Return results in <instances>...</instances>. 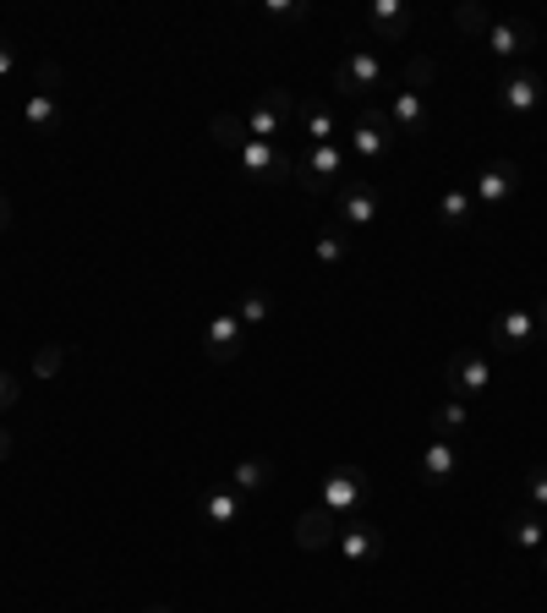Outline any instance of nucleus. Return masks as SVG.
Listing matches in <instances>:
<instances>
[{
    "label": "nucleus",
    "instance_id": "nucleus-24",
    "mask_svg": "<svg viewBox=\"0 0 547 613\" xmlns=\"http://www.w3.org/2000/svg\"><path fill=\"white\" fill-rule=\"evenodd\" d=\"M208 138H214V149H242L247 143V116H236V110H219L214 121H208Z\"/></svg>",
    "mask_w": 547,
    "mask_h": 613
},
{
    "label": "nucleus",
    "instance_id": "nucleus-2",
    "mask_svg": "<svg viewBox=\"0 0 547 613\" xmlns=\"http://www.w3.org/2000/svg\"><path fill=\"white\" fill-rule=\"evenodd\" d=\"M345 170V149L340 143H312V153L296 164V181L312 192V197H329V192H340V175Z\"/></svg>",
    "mask_w": 547,
    "mask_h": 613
},
{
    "label": "nucleus",
    "instance_id": "nucleus-40",
    "mask_svg": "<svg viewBox=\"0 0 547 613\" xmlns=\"http://www.w3.org/2000/svg\"><path fill=\"white\" fill-rule=\"evenodd\" d=\"M543 570H547V548H543Z\"/></svg>",
    "mask_w": 547,
    "mask_h": 613
},
{
    "label": "nucleus",
    "instance_id": "nucleus-38",
    "mask_svg": "<svg viewBox=\"0 0 547 613\" xmlns=\"http://www.w3.org/2000/svg\"><path fill=\"white\" fill-rule=\"evenodd\" d=\"M6 225H11V197L0 192V230H6Z\"/></svg>",
    "mask_w": 547,
    "mask_h": 613
},
{
    "label": "nucleus",
    "instance_id": "nucleus-30",
    "mask_svg": "<svg viewBox=\"0 0 547 613\" xmlns=\"http://www.w3.org/2000/svg\"><path fill=\"white\" fill-rule=\"evenodd\" d=\"M66 367V345H39L33 351V378H55Z\"/></svg>",
    "mask_w": 547,
    "mask_h": 613
},
{
    "label": "nucleus",
    "instance_id": "nucleus-3",
    "mask_svg": "<svg viewBox=\"0 0 547 613\" xmlns=\"http://www.w3.org/2000/svg\"><path fill=\"white\" fill-rule=\"evenodd\" d=\"M367 493H373V482H367L362 465H334L329 482H323V509H334L340 520H351V509H362Z\"/></svg>",
    "mask_w": 547,
    "mask_h": 613
},
{
    "label": "nucleus",
    "instance_id": "nucleus-10",
    "mask_svg": "<svg viewBox=\"0 0 547 613\" xmlns=\"http://www.w3.org/2000/svg\"><path fill=\"white\" fill-rule=\"evenodd\" d=\"M340 526H345V520H340L334 509H323V504H318V509H301V515H296V548H301V553H329V548L340 542Z\"/></svg>",
    "mask_w": 547,
    "mask_h": 613
},
{
    "label": "nucleus",
    "instance_id": "nucleus-4",
    "mask_svg": "<svg viewBox=\"0 0 547 613\" xmlns=\"http://www.w3.org/2000/svg\"><path fill=\"white\" fill-rule=\"evenodd\" d=\"M515 192H521V164H515V159H493V164H482L476 181H471V197H476L482 208H504Z\"/></svg>",
    "mask_w": 547,
    "mask_h": 613
},
{
    "label": "nucleus",
    "instance_id": "nucleus-16",
    "mask_svg": "<svg viewBox=\"0 0 547 613\" xmlns=\"http://www.w3.org/2000/svg\"><path fill=\"white\" fill-rule=\"evenodd\" d=\"M389 121H395V132H406V138H421V132L432 127V105H427L421 94L400 88V94H395V105H389Z\"/></svg>",
    "mask_w": 547,
    "mask_h": 613
},
{
    "label": "nucleus",
    "instance_id": "nucleus-29",
    "mask_svg": "<svg viewBox=\"0 0 547 613\" xmlns=\"http://www.w3.org/2000/svg\"><path fill=\"white\" fill-rule=\"evenodd\" d=\"M269 312H274L269 291H247V297H242V306H236V318H242V329H258V323H264Z\"/></svg>",
    "mask_w": 547,
    "mask_h": 613
},
{
    "label": "nucleus",
    "instance_id": "nucleus-7",
    "mask_svg": "<svg viewBox=\"0 0 547 613\" xmlns=\"http://www.w3.org/2000/svg\"><path fill=\"white\" fill-rule=\"evenodd\" d=\"M493 389V362L482 351H460L449 362V400H476Z\"/></svg>",
    "mask_w": 547,
    "mask_h": 613
},
{
    "label": "nucleus",
    "instance_id": "nucleus-28",
    "mask_svg": "<svg viewBox=\"0 0 547 613\" xmlns=\"http://www.w3.org/2000/svg\"><path fill=\"white\" fill-rule=\"evenodd\" d=\"M432 72H438V61L432 55H410L406 72H400V88H410V94H421L427 83H432Z\"/></svg>",
    "mask_w": 547,
    "mask_h": 613
},
{
    "label": "nucleus",
    "instance_id": "nucleus-22",
    "mask_svg": "<svg viewBox=\"0 0 547 613\" xmlns=\"http://www.w3.org/2000/svg\"><path fill=\"white\" fill-rule=\"evenodd\" d=\"M274 482V460H264V455H253V460H242L236 471H230V487L247 498V493H264Z\"/></svg>",
    "mask_w": 547,
    "mask_h": 613
},
{
    "label": "nucleus",
    "instance_id": "nucleus-13",
    "mask_svg": "<svg viewBox=\"0 0 547 613\" xmlns=\"http://www.w3.org/2000/svg\"><path fill=\"white\" fill-rule=\"evenodd\" d=\"M498 61H510V55H521V50H532L537 44V33H532V22L526 17H493V28H487V39H482Z\"/></svg>",
    "mask_w": 547,
    "mask_h": 613
},
{
    "label": "nucleus",
    "instance_id": "nucleus-23",
    "mask_svg": "<svg viewBox=\"0 0 547 613\" xmlns=\"http://www.w3.org/2000/svg\"><path fill=\"white\" fill-rule=\"evenodd\" d=\"M471 214H476V197H471V186H449L443 197H438V219L443 225H471Z\"/></svg>",
    "mask_w": 547,
    "mask_h": 613
},
{
    "label": "nucleus",
    "instance_id": "nucleus-9",
    "mask_svg": "<svg viewBox=\"0 0 547 613\" xmlns=\"http://www.w3.org/2000/svg\"><path fill=\"white\" fill-rule=\"evenodd\" d=\"M378 83H384V61H378L373 50H356V55H345V61L334 66V94L362 99V94L378 88Z\"/></svg>",
    "mask_w": 547,
    "mask_h": 613
},
{
    "label": "nucleus",
    "instance_id": "nucleus-35",
    "mask_svg": "<svg viewBox=\"0 0 547 613\" xmlns=\"http://www.w3.org/2000/svg\"><path fill=\"white\" fill-rule=\"evenodd\" d=\"M17 400H22V395H17V378H11V373L0 367V417H6V411H11Z\"/></svg>",
    "mask_w": 547,
    "mask_h": 613
},
{
    "label": "nucleus",
    "instance_id": "nucleus-20",
    "mask_svg": "<svg viewBox=\"0 0 547 613\" xmlns=\"http://www.w3.org/2000/svg\"><path fill=\"white\" fill-rule=\"evenodd\" d=\"M203 520L208 526H236L242 520V493L236 487H208L203 493Z\"/></svg>",
    "mask_w": 547,
    "mask_h": 613
},
{
    "label": "nucleus",
    "instance_id": "nucleus-26",
    "mask_svg": "<svg viewBox=\"0 0 547 613\" xmlns=\"http://www.w3.org/2000/svg\"><path fill=\"white\" fill-rule=\"evenodd\" d=\"M301 127L312 143H334V110L329 105H301Z\"/></svg>",
    "mask_w": 547,
    "mask_h": 613
},
{
    "label": "nucleus",
    "instance_id": "nucleus-31",
    "mask_svg": "<svg viewBox=\"0 0 547 613\" xmlns=\"http://www.w3.org/2000/svg\"><path fill=\"white\" fill-rule=\"evenodd\" d=\"M264 17H269V22H301V17H307V0H264Z\"/></svg>",
    "mask_w": 547,
    "mask_h": 613
},
{
    "label": "nucleus",
    "instance_id": "nucleus-17",
    "mask_svg": "<svg viewBox=\"0 0 547 613\" xmlns=\"http://www.w3.org/2000/svg\"><path fill=\"white\" fill-rule=\"evenodd\" d=\"M421 482L427 487H443V482H454V471H460V455H454V444L449 439H432L427 450H421Z\"/></svg>",
    "mask_w": 547,
    "mask_h": 613
},
{
    "label": "nucleus",
    "instance_id": "nucleus-25",
    "mask_svg": "<svg viewBox=\"0 0 547 613\" xmlns=\"http://www.w3.org/2000/svg\"><path fill=\"white\" fill-rule=\"evenodd\" d=\"M465 422H471V411H465V400H443L438 411H432V439H460L465 433Z\"/></svg>",
    "mask_w": 547,
    "mask_h": 613
},
{
    "label": "nucleus",
    "instance_id": "nucleus-27",
    "mask_svg": "<svg viewBox=\"0 0 547 613\" xmlns=\"http://www.w3.org/2000/svg\"><path fill=\"white\" fill-rule=\"evenodd\" d=\"M454 28H460V33H482V39H487V28H493V11H487V6H476V0H465V6L454 11Z\"/></svg>",
    "mask_w": 547,
    "mask_h": 613
},
{
    "label": "nucleus",
    "instance_id": "nucleus-37",
    "mask_svg": "<svg viewBox=\"0 0 547 613\" xmlns=\"http://www.w3.org/2000/svg\"><path fill=\"white\" fill-rule=\"evenodd\" d=\"M532 312H537V334H547V297L537 306H532Z\"/></svg>",
    "mask_w": 547,
    "mask_h": 613
},
{
    "label": "nucleus",
    "instance_id": "nucleus-12",
    "mask_svg": "<svg viewBox=\"0 0 547 613\" xmlns=\"http://www.w3.org/2000/svg\"><path fill=\"white\" fill-rule=\"evenodd\" d=\"M334 548H340L345 564H378V559H384V531L367 526V520H345Z\"/></svg>",
    "mask_w": 547,
    "mask_h": 613
},
{
    "label": "nucleus",
    "instance_id": "nucleus-11",
    "mask_svg": "<svg viewBox=\"0 0 547 613\" xmlns=\"http://www.w3.org/2000/svg\"><path fill=\"white\" fill-rule=\"evenodd\" d=\"M296 110V94L290 88H269L253 110H247V138H258V143H274V132L285 127V116Z\"/></svg>",
    "mask_w": 547,
    "mask_h": 613
},
{
    "label": "nucleus",
    "instance_id": "nucleus-39",
    "mask_svg": "<svg viewBox=\"0 0 547 613\" xmlns=\"http://www.w3.org/2000/svg\"><path fill=\"white\" fill-rule=\"evenodd\" d=\"M11 455V433H6V428H0V460Z\"/></svg>",
    "mask_w": 547,
    "mask_h": 613
},
{
    "label": "nucleus",
    "instance_id": "nucleus-19",
    "mask_svg": "<svg viewBox=\"0 0 547 613\" xmlns=\"http://www.w3.org/2000/svg\"><path fill=\"white\" fill-rule=\"evenodd\" d=\"M510 542H515L521 553H543L547 548V515L543 509H521V515H510Z\"/></svg>",
    "mask_w": 547,
    "mask_h": 613
},
{
    "label": "nucleus",
    "instance_id": "nucleus-14",
    "mask_svg": "<svg viewBox=\"0 0 547 613\" xmlns=\"http://www.w3.org/2000/svg\"><path fill=\"white\" fill-rule=\"evenodd\" d=\"M410 22H416V17H410L406 0H373V6H367V28H373L378 44H400L410 33Z\"/></svg>",
    "mask_w": 547,
    "mask_h": 613
},
{
    "label": "nucleus",
    "instance_id": "nucleus-33",
    "mask_svg": "<svg viewBox=\"0 0 547 613\" xmlns=\"http://www.w3.org/2000/svg\"><path fill=\"white\" fill-rule=\"evenodd\" d=\"M526 498H532V509H543L547 515V465H532V476H526Z\"/></svg>",
    "mask_w": 547,
    "mask_h": 613
},
{
    "label": "nucleus",
    "instance_id": "nucleus-36",
    "mask_svg": "<svg viewBox=\"0 0 547 613\" xmlns=\"http://www.w3.org/2000/svg\"><path fill=\"white\" fill-rule=\"evenodd\" d=\"M11 66H17V50H11V44H6V39H0V83H6V77H11Z\"/></svg>",
    "mask_w": 547,
    "mask_h": 613
},
{
    "label": "nucleus",
    "instance_id": "nucleus-41",
    "mask_svg": "<svg viewBox=\"0 0 547 613\" xmlns=\"http://www.w3.org/2000/svg\"><path fill=\"white\" fill-rule=\"evenodd\" d=\"M148 613H170V609H148Z\"/></svg>",
    "mask_w": 547,
    "mask_h": 613
},
{
    "label": "nucleus",
    "instance_id": "nucleus-8",
    "mask_svg": "<svg viewBox=\"0 0 547 613\" xmlns=\"http://www.w3.org/2000/svg\"><path fill=\"white\" fill-rule=\"evenodd\" d=\"M334 203H340V219L345 225H373L378 219V208H384V197H378V186L373 181H362V175H345L340 181V192H334Z\"/></svg>",
    "mask_w": 547,
    "mask_h": 613
},
{
    "label": "nucleus",
    "instance_id": "nucleus-6",
    "mask_svg": "<svg viewBox=\"0 0 547 613\" xmlns=\"http://www.w3.org/2000/svg\"><path fill=\"white\" fill-rule=\"evenodd\" d=\"M242 345H247V329H242L236 306H230V312H214L208 329H203V351H208V362H214V367H230V362L242 356Z\"/></svg>",
    "mask_w": 547,
    "mask_h": 613
},
{
    "label": "nucleus",
    "instance_id": "nucleus-5",
    "mask_svg": "<svg viewBox=\"0 0 547 613\" xmlns=\"http://www.w3.org/2000/svg\"><path fill=\"white\" fill-rule=\"evenodd\" d=\"M236 164H242V175H253V181H296V159L285 149H274V143H258V138H247V143L236 149Z\"/></svg>",
    "mask_w": 547,
    "mask_h": 613
},
{
    "label": "nucleus",
    "instance_id": "nucleus-34",
    "mask_svg": "<svg viewBox=\"0 0 547 613\" xmlns=\"http://www.w3.org/2000/svg\"><path fill=\"white\" fill-rule=\"evenodd\" d=\"M55 88H61V66H55V61H39V94L55 99Z\"/></svg>",
    "mask_w": 547,
    "mask_h": 613
},
{
    "label": "nucleus",
    "instance_id": "nucleus-32",
    "mask_svg": "<svg viewBox=\"0 0 547 613\" xmlns=\"http://www.w3.org/2000/svg\"><path fill=\"white\" fill-rule=\"evenodd\" d=\"M312 252H318V264H345V236H340V230H323Z\"/></svg>",
    "mask_w": 547,
    "mask_h": 613
},
{
    "label": "nucleus",
    "instance_id": "nucleus-21",
    "mask_svg": "<svg viewBox=\"0 0 547 613\" xmlns=\"http://www.w3.org/2000/svg\"><path fill=\"white\" fill-rule=\"evenodd\" d=\"M22 127H28V132H55V127H61V105H55L50 94L33 88L28 105H22Z\"/></svg>",
    "mask_w": 547,
    "mask_h": 613
},
{
    "label": "nucleus",
    "instance_id": "nucleus-1",
    "mask_svg": "<svg viewBox=\"0 0 547 613\" xmlns=\"http://www.w3.org/2000/svg\"><path fill=\"white\" fill-rule=\"evenodd\" d=\"M400 132H395V121H389V110H378V105H362L356 110V127H351V153L362 159V164H378L389 143H395Z\"/></svg>",
    "mask_w": 547,
    "mask_h": 613
},
{
    "label": "nucleus",
    "instance_id": "nucleus-18",
    "mask_svg": "<svg viewBox=\"0 0 547 613\" xmlns=\"http://www.w3.org/2000/svg\"><path fill=\"white\" fill-rule=\"evenodd\" d=\"M498 99H504V110H510V116H532V110L543 105V77H537V72H515V77L504 83V94H498Z\"/></svg>",
    "mask_w": 547,
    "mask_h": 613
},
{
    "label": "nucleus",
    "instance_id": "nucleus-15",
    "mask_svg": "<svg viewBox=\"0 0 547 613\" xmlns=\"http://www.w3.org/2000/svg\"><path fill=\"white\" fill-rule=\"evenodd\" d=\"M537 340V312L532 306H510L498 323H493V345L498 351H526Z\"/></svg>",
    "mask_w": 547,
    "mask_h": 613
}]
</instances>
